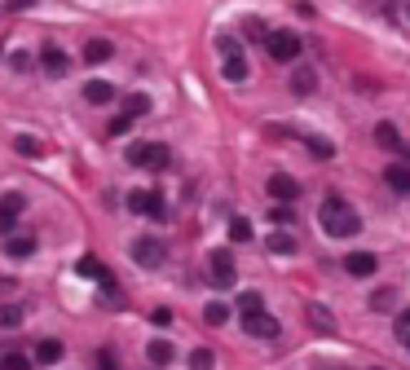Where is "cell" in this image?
<instances>
[{"instance_id":"1","label":"cell","mask_w":410,"mask_h":370,"mask_svg":"<svg viewBox=\"0 0 410 370\" xmlns=\"http://www.w3.org/2000/svg\"><path fill=\"white\" fill-rule=\"evenodd\" d=\"M318 221H322V229H326L331 238H353L357 229H362V216H357L353 203L340 199V194H326V203H322V211H318Z\"/></svg>"},{"instance_id":"2","label":"cell","mask_w":410,"mask_h":370,"mask_svg":"<svg viewBox=\"0 0 410 370\" xmlns=\"http://www.w3.org/2000/svg\"><path fill=\"white\" fill-rule=\"evenodd\" d=\"M265 49H269L274 62H296V58H300V36H296V31H283V26H269Z\"/></svg>"},{"instance_id":"3","label":"cell","mask_w":410,"mask_h":370,"mask_svg":"<svg viewBox=\"0 0 410 370\" xmlns=\"http://www.w3.org/2000/svg\"><path fill=\"white\" fill-rule=\"evenodd\" d=\"M128 207H133L137 216H150V221H168L164 194H155V190H133V194H128Z\"/></svg>"},{"instance_id":"4","label":"cell","mask_w":410,"mask_h":370,"mask_svg":"<svg viewBox=\"0 0 410 370\" xmlns=\"http://www.w3.org/2000/svg\"><path fill=\"white\" fill-rule=\"evenodd\" d=\"M133 260L141 264V269H159V264L168 260L164 238H137V243H133Z\"/></svg>"},{"instance_id":"5","label":"cell","mask_w":410,"mask_h":370,"mask_svg":"<svg viewBox=\"0 0 410 370\" xmlns=\"http://www.w3.org/2000/svg\"><path fill=\"white\" fill-rule=\"evenodd\" d=\"M243 331H247L251 339H278V335H283V326H278V317H269L265 309L243 313Z\"/></svg>"},{"instance_id":"6","label":"cell","mask_w":410,"mask_h":370,"mask_svg":"<svg viewBox=\"0 0 410 370\" xmlns=\"http://www.w3.org/2000/svg\"><path fill=\"white\" fill-rule=\"evenodd\" d=\"M265 190H269L274 203H296V199H300V181H296L291 172H269Z\"/></svg>"},{"instance_id":"7","label":"cell","mask_w":410,"mask_h":370,"mask_svg":"<svg viewBox=\"0 0 410 370\" xmlns=\"http://www.w3.org/2000/svg\"><path fill=\"white\" fill-rule=\"evenodd\" d=\"M208 264H212V274H208V282H212V286H234V278H239V274H234V260H229L225 251H212V256H208Z\"/></svg>"},{"instance_id":"8","label":"cell","mask_w":410,"mask_h":370,"mask_svg":"<svg viewBox=\"0 0 410 370\" xmlns=\"http://www.w3.org/2000/svg\"><path fill=\"white\" fill-rule=\"evenodd\" d=\"M40 66H44V75H54V79H62L66 71H71V58L58 49V44H44V53H40Z\"/></svg>"},{"instance_id":"9","label":"cell","mask_w":410,"mask_h":370,"mask_svg":"<svg viewBox=\"0 0 410 370\" xmlns=\"http://www.w3.org/2000/svg\"><path fill=\"white\" fill-rule=\"evenodd\" d=\"M318 89V71L309 66V62H296V71H291V93L296 97H309Z\"/></svg>"},{"instance_id":"10","label":"cell","mask_w":410,"mask_h":370,"mask_svg":"<svg viewBox=\"0 0 410 370\" xmlns=\"http://www.w3.org/2000/svg\"><path fill=\"white\" fill-rule=\"evenodd\" d=\"M344 269H349L353 278H371V274L379 269V260H375L371 251H349V256H344Z\"/></svg>"},{"instance_id":"11","label":"cell","mask_w":410,"mask_h":370,"mask_svg":"<svg viewBox=\"0 0 410 370\" xmlns=\"http://www.w3.org/2000/svg\"><path fill=\"white\" fill-rule=\"evenodd\" d=\"M5 256H14V260L36 256V238L31 234H5Z\"/></svg>"},{"instance_id":"12","label":"cell","mask_w":410,"mask_h":370,"mask_svg":"<svg viewBox=\"0 0 410 370\" xmlns=\"http://www.w3.org/2000/svg\"><path fill=\"white\" fill-rule=\"evenodd\" d=\"M18 216H22V194H5L0 199V234H14Z\"/></svg>"},{"instance_id":"13","label":"cell","mask_w":410,"mask_h":370,"mask_svg":"<svg viewBox=\"0 0 410 370\" xmlns=\"http://www.w3.org/2000/svg\"><path fill=\"white\" fill-rule=\"evenodd\" d=\"M384 181H389V190H397V194H410V164L401 159V164L384 168Z\"/></svg>"},{"instance_id":"14","label":"cell","mask_w":410,"mask_h":370,"mask_svg":"<svg viewBox=\"0 0 410 370\" xmlns=\"http://www.w3.org/2000/svg\"><path fill=\"white\" fill-rule=\"evenodd\" d=\"M375 141H379L384 150H406V146H401V132H397L393 119H379V124H375Z\"/></svg>"},{"instance_id":"15","label":"cell","mask_w":410,"mask_h":370,"mask_svg":"<svg viewBox=\"0 0 410 370\" xmlns=\"http://www.w3.org/2000/svg\"><path fill=\"white\" fill-rule=\"evenodd\" d=\"M221 71H225L229 84H243V79H247V58H243V53H229V58H221Z\"/></svg>"},{"instance_id":"16","label":"cell","mask_w":410,"mask_h":370,"mask_svg":"<svg viewBox=\"0 0 410 370\" xmlns=\"http://www.w3.org/2000/svg\"><path fill=\"white\" fill-rule=\"evenodd\" d=\"M265 247H269L274 256H296V234L278 229V234H269V238H265Z\"/></svg>"},{"instance_id":"17","label":"cell","mask_w":410,"mask_h":370,"mask_svg":"<svg viewBox=\"0 0 410 370\" xmlns=\"http://www.w3.org/2000/svg\"><path fill=\"white\" fill-rule=\"evenodd\" d=\"M36 361L40 366H58L62 361V339H40L36 344Z\"/></svg>"},{"instance_id":"18","label":"cell","mask_w":410,"mask_h":370,"mask_svg":"<svg viewBox=\"0 0 410 370\" xmlns=\"http://www.w3.org/2000/svg\"><path fill=\"white\" fill-rule=\"evenodd\" d=\"M229 313H234V309H229L225 300H208V304H203V322H208V326H225Z\"/></svg>"},{"instance_id":"19","label":"cell","mask_w":410,"mask_h":370,"mask_svg":"<svg viewBox=\"0 0 410 370\" xmlns=\"http://www.w3.org/2000/svg\"><path fill=\"white\" fill-rule=\"evenodd\" d=\"M115 97V89L106 84V79H89V84H84V101H93V106H106Z\"/></svg>"},{"instance_id":"20","label":"cell","mask_w":410,"mask_h":370,"mask_svg":"<svg viewBox=\"0 0 410 370\" xmlns=\"http://www.w3.org/2000/svg\"><path fill=\"white\" fill-rule=\"evenodd\" d=\"M75 274H80V278H89V282H101V278H106V264H101L97 256H80V264H75Z\"/></svg>"},{"instance_id":"21","label":"cell","mask_w":410,"mask_h":370,"mask_svg":"<svg viewBox=\"0 0 410 370\" xmlns=\"http://www.w3.org/2000/svg\"><path fill=\"white\" fill-rule=\"evenodd\" d=\"M111 53H115L111 40H84V62H93V66L97 62H111Z\"/></svg>"},{"instance_id":"22","label":"cell","mask_w":410,"mask_h":370,"mask_svg":"<svg viewBox=\"0 0 410 370\" xmlns=\"http://www.w3.org/2000/svg\"><path fill=\"white\" fill-rule=\"evenodd\" d=\"M309 322H314V331H322V335L336 331V317L326 313V304H309Z\"/></svg>"},{"instance_id":"23","label":"cell","mask_w":410,"mask_h":370,"mask_svg":"<svg viewBox=\"0 0 410 370\" xmlns=\"http://www.w3.org/2000/svg\"><path fill=\"white\" fill-rule=\"evenodd\" d=\"M146 357H150V366H168V361H172V344H168V339L146 344Z\"/></svg>"},{"instance_id":"24","label":"cell","mask_w":410,"mask_h":370,"mask_svg":"<svg viewBox=\"0 0 410 370\" xmlns=\"http://www.w3.org/2000/svg\"><path fill=\"white\" fill-rule=\"evenodd\" d=\"M150 146H155V141H133V146H128V164H133V168H150Z\"/></svg>"},{"instance_id":"25","label":"cell","mask_w":410,"mask_h":370,"mask_svg":"<svg viewBox=\"0 0 410 370\" xmlns=\"http://www.w3.org/2000/svg\"><path fill=\"white\" fill-rule=\"evenodd\" d=\"M269 221L274 225H296V203H274L269 207Z\"/></svg>"},{"instance_id":"26","label":"cell","mask_w":410,"mask_h":370,"mask_svg":"<svg viewBox=\"0 0 410 370\" xmlns=\"http://www.w3.org/2000/svg\"><path fill=\"white\" fill-rule=\"evenodd\" d=\"M22 326V309L18 304H0V331H18Z\"/></svg>"},{"instance_id":"27","label":"cell","mask_w":410,"mask_h":370,"mask_svg":"<svg viewBox=\"0 0 410 370\" xmlns=\"http://www.w3.org/2000/svg\"><path fill=\"white\" fill-rule=\"evenodd\" d=\"M150 168H155V172L172 168V150H168L164 141H155V146H150Z\"/></svg>"},{"instance_id":"28","label":"cell","mask_w":410,"mask_h":370,"mask_svg":"<svg viewBox=\"0 0 410 370\" xmlns=\"http://www.w3.org/2000/svg\"><path fill=\"white\" fill-rule=\"evenodd\" d=\"M393 304H397V291H389V286H379L375 296H371V309H375V313H389Z\"/></svg>"},{"instance_id":"29","label":"cell","mask_w":410,"mask_h":370,"mask_svg":"<svg viewBox=\"0 0 410 370\" xmlns=\"http://www.w3.org/2000/svg\"><path fill=\"white\" fill-rule=\"evenodd\" d=\"M146 111H150V97H146V93H133V97L124 101V115H133V119H141Z\"/></svg>"},{"instance_id":"30","label":"cell","mask_w":410,"mask_h":370,"mask_svg":"<svg viewBox=\"0 0 410 370\" xmlns=\"http://www.w3.org/2000/svg\"><path fill=\"white\" fill-rule=\"evenodd\" d=\"M229 238H234V243H251V221L234 216V221H229Z\"/></svg>"},{"instance_id":"31","label":"cell","mask_w":410,"mask_h":370,"mask_svg":"<svg viewBox=\"0 0 410 370\" xmlns=\"http://www.w3.org/2000/svg\"><path fill=\"white\" fill-rule=\"evenodd\" d=\"M304 146H309L318 159H331V154H336V146H331V141H322V137H314V132H304Z\"/></svg>"},{"instance_id":"32","label":"cell","mask_w":410,"mask_h":370,"mask_svg":"<svg viewBox=\"0 0 410 370\" xmlns=\"http://www.w3.org/2000/svg\"><path fill=\"white\" fill-rule=\"evenodd\" d=\"M0 366H5V370H31V357L27 353H5V357H0Z\"/></svg>"},{"instance_id":"33","label":"cell","mask_w":410,"mask_h":370,"mask_svg":"<svg viewBox=\"0 0 410 370\" xmlns=\"http://www.w3.org/2000/svg\"><path fill=\"white\" fill-rule=\"evenodd\" d=\"M243 36H247V40H265V36H269V26H265L261 18H247V22H243Z\"/></svg>"},{"instance_id":"34","label":"cell","mask_w":410,"mask_h":370,"mask_svg":"<svg viewBox=\"0 0 410 370\" xmlns=\"http://www.w3.org/2000/svg\"><path fill=\"white\" fill-rule=\"evenodd\" d=\"M212 361H216L212 349H194V353H190V370H212Z\"/></svg>"},{"instance_id":"35","label":"cell","mask_w":410,"mask_h":370,"mask_svg":"<svg viewBox=\"0 0 410 370\" xmlns=\"http://www.w3.org/2000/svg\"><path fill=\"white\" fill-rule=\"evenodd\" d=\"M239 309H243V313H256V309H265V304H261V291H243V296H239Z\"/></svg>"},{"instance_id":"36","label":"cell","mask_w":410,"mask_h":370,"mask_svg":"<svg viewBox=\"0 0 410 370\" xmlns=\"http://www.w3.org/2000/svg\"><path fill=\"white\" fill-rule=\"evenodd\" d=\"M14 146H18V154H44V141H36V137H18Z\"/></svg>"},{"instance_id":"37","label":"cell","mask_w":410,"mask_h":370,"mask_svg":"<svg viewBox=\"0 0 410 370\" xmlns=\"http://www.w3.org/2000/svg\"><path fill=\"white\" fill-rule=\"evenodd\" d=\"M128 128H133V115H115L106 132H111V137H124V132H128Z\"/></svg>"},{"instance_id":"38","label":"cell","mask_w":410,"mask_h":370,"mask_svg":"<svg viewBox=\"0 0 410 370\" xmlns=\"http://www.w3.org/2000/svg\"><path fill=\"white\" fill-rule=\"evenodd\" d=\"M397 339L410 349V309H401V317H397Z\"/></svg>"},{"instance_id":"39","label":"cell","mask_w":410,"mask_h":370,"mask_svg":"<svg viewBox=\"0 0 410 370\" xmlns=\"http://www.w3.org/2000/svg\"><path fill=\"white\" fill-rule=\"evenodd\" d=\"M9 66H14V71H31V53L14 49V53H9Z\"/></svg>"},{"instance_id":"40","label":"cell","mask_w":410,"mask_h":370,"mask_svg":"<svg viewBox=\"0 0 410 370\" xmlns=\"http://www.w3.org/2000/svg\"><path fill=\"white\" fill-rule=\"evenodd\" d=\"M97 370H119V366H115V357H111V349H101V353H97Z\"/></svg>"},{"instance_id":"41","label":"cell","mask_w":410,"mask_h":370,"mask_svg":"<svg viewBox=\"0 0 410 370\" xmlns=\"http://www.w3.org/2000/svg\"><path fill=\"white\" fill-rule=\"evenodd\" d=\"M31 5H36V0H5V9H9V14H18V9H31Z\"/></svg>"},{"instance_id":"42","label":"cell","mask_w":410,"mask_h":370,"mask_svg":"<svg viewBox=\"0 0 410 370\" xmlns=\"http://www.w3.org/2000/svg\"><path fill=\"white\" fill-rule=\"evenodd\" d=\"M401 159H406V164H410V146H406V150H401Z\"/></svg>"},{"instance_id":"43","label":"cell","mask_w":410,"mask_h":370,"mask_svg":"<svg viewBox=\"0 0 410 370\" xmlns=\"http://www.w3.org/2000/svg\"><path fill=\"white\" fill-rule=\"evenodd\" d=\"M371 370H384V366H371Z\"/></svg>"},{"instance_id":"44","label":"cell","mask_w":410,"mask_h":370,"mask_svg":"<svg viewBox=\"0 0 410 370\" xmlns=\"http://www.w3.org/2000/svg\"><path fill=\"white\" fill-rule=\"evenodd\" d=\"M406 14H410V5H406Z\"/></svg>"},{"instance_id":"45","label":"cell","mask_w":410,"mask_h":370,"mask_svg":"<svg viewBox=\"0 0 410 370\" xmlns=\"http://www.w3.org/2000/svg\"><path fill=\"white\" fill-rule=\"evenodd\" d=\"M0 370H5V366H0Z\"/></svg>"}]
</instances>
